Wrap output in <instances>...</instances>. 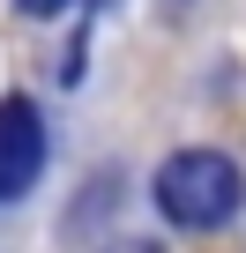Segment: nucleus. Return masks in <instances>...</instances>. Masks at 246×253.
<instances>
[{"label": "nucleus", "mask_w": 246, "mask_h": 253, "mask_svg": "<svg viewBox=\"0 0 246 253\" xmlns=\"http://www.w3.org/2000/svg\"><path fill=\"white\" fill-rule=\"evenodd\" d=\"M157 209L172 223H187V231H216L239 209V164L216 157V149H179L157 171Z\"/></svg>", "instance_id": "obj_1"}, {"label": "nucleus", "mask_w": 246, "mask_h": 253, "mask_svg": "<svg viewBox=\"0 0 246 253\" xmlns=\"http://www.w3.org/2000/svg\"><path fill=\"white\" fill-rule=\"evenodd\" d=\"M15 8H23V15H60L67 0H15Z\"/></svg>", "instance_id": "obj_3"}, {"label": "nucleus", "mask_w": 246, "mask_h": 253, "mask_svg": "<svg viewBox=\"0 0 246 253\" xmlns=\"http://www.w3.org/2000/svg\"><path fill=\"white\" fill-rule=\"evenodd\" d=\"M45 171V119L30 97H0V201L30 194Z\"/></svg>", "instance_id": "obj_2"}]
</instances>
